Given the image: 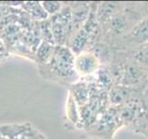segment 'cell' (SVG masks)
Wrapping results in <instances>:
<instances>
[{
  "label": "cell",
  "instance_id": "5bb4252c",
  "mask_svg": "<svg viewBox=\"0 0 148 139\" xmlns=\"http://www.w3.org/2000/svg\"><path fill=\"white\" fill-rule=\"evenodd\" d=\"M66 116L68 120L72 124L80 125L81 122V113L80 108L76 104L75 100L73 99L71 93H69L68 100L66 103Z\"/></svg>",
  "mask_w": 148,
  "mask_h": 139
},
{
  "label": "cell",
  "instance_id": "e0dca14e",
  "mask_svg": "<svg viewBox=\"0 0 148 139\" xmlns=\"http://www.w3.org/2000/svg\"><path fill=\"white\" fill-rule=\"evenodd\" d=\"M41 3L49 18L57 15L64 6V3L59 1H42Z\"/></svg>",
  "mask_w": 148,
  "mask_h": 139
},
{
  "label": "cell",
  "instance_id": "ffe728a7",
  "mask_svg": "<svg viewBox=\"0 0 148 139\" xmlns=\"http://www.w3.org/2000/svg\"><path fill=\"white\" fill-rule=\"evenodd\" d=\"M143 89L148 92V75H147V78H146V81H145V86H143Z\"/></svg>",
  "mask_w": 148,
  "mask_h": 139
},
{
  "label": "cell",
  "instance_id": "603a6c76",
  "mask_svg": "<svg viewBox=\"0 0 148 139\" xmlns=\"http://www.w3.org/2000/svg\"><path fill=\"white\" fill-rule=\"evenodd\" d=\"M146 45H148V42H147V43H146Z\"/></svg>",
  "mask_w": 148,
  "mask_h": 139
},
{
  "label": "cell",
  "instance_id": "7402d4cb",
  "mask_svg": "<svg viewBox=\"0 0 148 139\" xmlns=\"http://www.w3.org/2000/svg\"><path fill=\"white\" fill-rule=\"evenodd\" d=\"M0 139H6V137H5L3 134L1 133V132H0Z\"/></svg>",
  "mask_w": 148,
  "mask_h": 139
},
{
  "label": "cell",
  "instance_id": "8992f818",
  "mask_svg": "<svg viewBox=\"0 0 148 139\" xmlns=\"http://www.w3.org/2000/svg\"><path fill=\"white\" fill-rule=\"evenodd\" d=\"M102 64L96 55L91 50H84L75 55L74 69L80 80L94 77L99 71Z\"/></svg>",
  "mask_w": 148,
  "mask_h": 139
},
{
  "label": "cell",
  "instance_id": "2e32d148",
  "mask_svg": "<svg viewBox=\"0 0 148 139\" xmlns=\"http://www.w3.org/2000/svg\"><path fill=\"white\" fill-rule=\"evenodd\" d=\"M130 54H131L132 58L136 62H138L145 68L148 69V45L146 44L142 45L141 47L134 50L133 52H131Z\"/></svg>",
  "mask_w": 148,
  "mask_h": 139
},
{
  "label": "cell",
  "instance_id": "9a60e30c",
  "mask_svg": "<svg viewBox=\"0 0 148 139\" xmlns=\"http://www.w3.org/2000/svg\"><path fill=\"white\" fill-rule=\"evenodd\" d=\"M37 27H38V30H39V32H40L42 41L56 45L54 38H53L52 29H51V24H50L49 19H48V20H46V21L37 22Z\"/></svg>",
  "mask_w": 148,
  "mask_h": 139
},
{
  "label": "cell",
  "instance_id": "277c9868",
  "mask_svg": "<svg viewBox=\"0 0 148 139\" xmlns=\"http://www.w3.org/2000/svg\"><path fill=\"white\" fill-rule=\"evenodd\" d=\"M56 45H68L72 36V13L69 4H65L57 15L49 18Z\"/></svg>",
  "mask_w": 148,
  "mask_h": 139
},
{
  "label": "cell",
  "instance_id": "7a4b0ae2",
  "mask_svg": "<svg viewBox=\"0 0 148 139\" xmlns=\"http://www.w3.org/2000/svg\"><path fill=\"white\" fill-rule=\"evenodd\" d=\"M123 126L143 134L148 124V104L143 89H139L127 102L117 108Z\"/></svg>",
  "mask_w": 148,
  "mask_h": 139
},
{
  "label": "cell",
  "instance_id": "8fae6325",
  "mask_svg": "<svg viewBox=\"0 0 148 139\" xmlns=\"http://www.w3.org/2000/svg\"><path fill=\"white\" fill-rule=\"evenodd\" d=\"M69 93L71 94L73 99L75 100L76 104L80 109L83 108L88 104L91 96L90 85L86 81L80 80L77 83L71 85Z\"/></svg>",
  "mask_w": 148,
  "mask_h": 139
},
{
  "label": "cell",
  "instance_id": "30bf717a",
  "mask_svg": "<svg viewBox=\"0 0 148 139\" xmlns=\"http://www.w3.org/2000/svg\"><path fill=\"white\" fill-rule=\"evenodd\" d=\"M124 3L120 2H101L96 6V19L101 28L108 23V21L117 14Z\"/></svg>",
  "mask_w": 148,
  "mask_h": 139
},
{
  "label": "cell",
  "instance_id": "7c38bea8",
  "mask_svg": "<svg viewBox=\"0 0 148 139\" xmlns=\"http://www.w3.org/2000/svg\"><path fill=\"white\" fill-rule=\"evenodd\" d=\"M21 8L24 10L31 17L32 21L36 22L46 21L49 19V16L44 9L42 3L40 1H26L23 2Z\"/></svg>",
  "mask_w": 148,
  "mask_h": 139
},
{
  "label": "cell",
  "instance_id": "52a82bcc",
  "mask_svg": "<svg viewBox=\"0 0 148 139\" xmlns=\"http://www.w3.org/2000/svg\"><path fill=\"white\" fill-rule=\"evenodd\" d=\"M35 129L29 122L0 125V132L6 139H34Z\"/></svg>",
  "mask_w": 148,
  "mask_h": 139
},
{
  "label": "cell",
  "instance_id": "ba28073f",
  "mask_svg": "<svg viewBox=\"0 0 148 139\" xmlns=\"http://www.w3.org/2000/svg\"><path fill=\"white\" fill-rule=\"evenodd\" d=\"M139 89L123 86L120 85H114L108 93V103L111 108H119L127 102Z\"/></svg>",
  "mask_w": 148,
  "mask_h": 139
},
{
  "label": "cell",
  "instance_id": "ac0fdd59",
  "mask_svg": "<svg viewBox=\"0 0 148 139\" xmlns=\"http://www.w3.org/2000/svg\"><path fill=\"white\" fill-rule=\"evenodd\" d=\"M34 139H47V138H46L45 134L42 132H40L38 129H35V132L34 134Z\"/></svg>",
  "mask_w": 148,
  "mask_h": 139
},
{
  "label": "cell",
  "instance_id": "6da1fadb",
  "mask_svg": "<svg viewBox=\"0 0 148 139\" xmlns=\"http://www.w3.org/2000/svg\"><path fill=\"white\" fill-rule=\"evenodd\" d=\"M74 54L68 45H56L54 54L45 64L37 65L45 80L64 85H72L80 81L74 69Z\"/></svg>",
  "mask_w": 148,
  "mask_h": 139
},
{
  "label": "cell",
  "instance_id": "9c48e42d",
  "mask_svg": "<svg viewBox=\"0 0 148 139\" xmlns=\"http://www.w3.org/2000/svg\"><path fill=\"white\" fill-rule=\"evenodd\" d=\"M72 13V35L84 24L90 15L92 3L75 2L69 4Z\"/></svg>",
  "mask_w": 148,
  "mask_h": 139
},
{
  "label": "cell",
  "instance_id": "3957f363",
  "mask_svg": "<svg viewBox=\"0 0 148 139\" xmlns=\"http://www.w3.org/2000/svg\"><path fill=\"white\" fill-rule=\"evenodd\" d=\"M121 127L123 124L118 109L109 107L85 131L94 139H114L115 133Z\"/></svg>",
  "mask_w": 148,
  "mask_h": 139
},
{
  "label": "cell",
  "instance_id": "d6986e66",
  "mask_svg": "<svg viewBox=\"0 0 148 139\" xmlns=\"http://www.w3.org/2000/svg\"><path fill=\"white\" fill-rule=\"evenodd\" d=\"M145 5V18H148V3H143Z\"/></svg>",
  "mask_w": 148,
  "mask_h": 139
},
{
  "label": "cell",
  "instance_id": "4fadbf2b",
  "mask_svg": "<svg viewBox=\"0 0 148 139\" xmlns=\"http://www.w3.org/2000/svg\"><path fill=\"white\" fill-rule=\"evenodd\" d=\"M56 45L47 43V42L42 41L40 45H38L35 54H34V61L37 65H42L47 63L50 58H52L54 54Z\"/></svg>",
  "mask_w": 148,
  "mask_h": 139
},
{
  "label": "cell",
  "instance_id": "5b68a950",
  "mask_svg": "<svg viewBox=\"0 0 148 139\" xmlns=\"http://www.w3.org/2000/svg\"><path fill=\"white\" fill-rule=\"evenodd\" d=\"M148 42V18H143L112 45L117 51L133 52Z\"/></svg>",
  "mask_w": 148,
  "mask_h": 139
},
{
  "label": "cell",
  "instance_id": "44dd1931",
  "mask_svg": "<svg viewBox=\"0 0 148 139\" xmlns=\"http://www.w3.org/2000/svg\"><path fill=\"white\" fill-rule=\"evenodd\" d=\"M143 136H145L146 138H148V124H147V126L145 130V132H143Z\"/></svg>",
  "mask_w": 148,
  "mask_h": 139
}]
</instances>
